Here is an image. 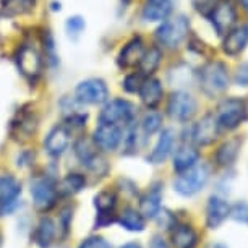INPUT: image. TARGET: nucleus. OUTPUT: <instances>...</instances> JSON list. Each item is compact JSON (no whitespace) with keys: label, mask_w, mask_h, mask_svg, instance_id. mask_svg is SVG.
Here are the masks:
<instances>
[{"label":"nucleus","mask_w":248,"mask_h":248,"mask_svg":"<svg viewBox=\"0 0 248 248\" xmlns=\"http://www.w3.org/2000/svg\"><path fill=\"white\" fill-rule=\"evenodd\" d=\"M198 81L201 91L208 97L221 96L229 86V72L222 62L211 60L200 68Z\"/></svg>","instance_id":"1"},{"label":"nucleus","mask_w":248,"mask_h":248,"mask_svg":"<svg viewBox=\"0 0 248 248\" xmlns=\"http://www.w3.org/2000/svg\"><path fill=\"white\" fill-rule=\"evenodd\" d=\"M248 119V104L247 101L238 99V97H229L224 99L217 106L216 120L219 125V130H232L238 128Z\"/></svg>","instance_id":"2"},{"label":"nucleus","mask_w":248,"mask_h":248,"mask_svg":"<svg viewBox=\"0 0 248 248\" xmlns=\"http://www.w3.org/2000/svg\"><path fill=\"white\" fill-rule=\"evenodd\" d=\"M209 180V167L208 164H196L191 169L182 172L175 177L174 190L180 196H195L204 188Z\"/></svg>","instance_id":"3"},{"label":"nucleus","mask_w":248,"mask_h":248,"mask_svg":"<svg viewBox=\"0 0 248 248\" xmlns=\"http://www.w3.org/2000/svg\"><path fill=\"white\" fill-rule=\"evenodd\" d=\"M190 31V21L184 15H177L172 20H166L156 30L157 43L167 49L179 47Z\"/></svg>","instance_id":"4"},{"label":"nucleus","mask_w":248,"mask_h":248,"mask_svg":"<svg viewBox=\"0 0 248 248\" xmlns=\"http://www.w3.org/2000/svg\"><path fill=\"white\" fill-rule=\"evenodd\" d=\"M75 156L83 166L86 167L88 170L93 172L94 175L104 177L109 170V166H107L106 159L99 154V149L96 148V144L90 141V140L79 138L73 146Z\"/></svg>","instance_id":"5"},{"label":"nucleus","mask_w":248,"mask_h":248,"mask_svg":"<svg viewBox=\"0 0 248 248\" xmlns=\"http://www.w3.org/2000/svg\"><path fill=\"white\" fill-rule=\"evenodd\" d=\"M135 119V106L125 99L107 101L102 107L97 122L99 124H112L119 127H127Z\"/></svg>","instance_id":"6"},{"label":"nucleus","mask_w":248,"mask_h":248,"mask_svg":"<svg viewBox=\"0 0 248 248\" xmlns=\"http://www.w3.org/2000/svg\"><path fill=\"white\" fill-rule=\"evenodd\" d=\"M75 97L81 104L99 106L109 101V88L101 78H88L79 81L75 88Z\"/></svg>","instance_id":"7"},{"label":"nucleus","mask_w":248,"mask_h":248,"mask_svg":"<svg viewBox=\"0 0 248 248\" xmlns=\"http://www.w3.org/2000/svg\"><path fill=\"white\" fill-rule=\"evenodd\" d=\"M196 110H198L196 99L186 91H175L170 94L169 102H167V114L170 115L172 120L186 124L195 117Z\"/></svg>","instance_id":"8"},{"label":"nucleus","mask_w":248,"mask_h":248,"mask_svg":"<svg viewBox=\"0 0 248 248\" xmlns=\"http://www.w3.org/2000/svg\"><path fill=\"white\" fill-rule=\"evenodd\" d=\"M57 185L50 177H37L31 182V198L39 211H49L57 201Z\"/></svg>","instance_id":"9"},{"label":"nucleus","mask_w":248,"mask_h":248,"mask_svg":"<svg viewBox=\"0 0 248 248\" xmlns=\"http://www.w3.org/2000/svg\"><path fill=\"white\" fill-rule=\"evenodd\" d=\"M21 184L15 177L0 175V216L12 214L20 206Z\"/></svg>","instance_id":"10"},{"label":"nucleus","mask_w":248,"mask_h":248,"mask_svg":"<svg viewBox=\"0 0 248 248\" xmlns=\"http://www.w3.org/2000/svg\"><path fill=\"white\" fill-rule=\"evenodd\" d=\"M16 62H18V68L21 70V73L25 75L26 78L36 79L41 75L44 60H43V55L39 52V49L36 47V44L26 43L18 50Z\"/></svg>","instance_id":"11"},{"label":"nucleus","mask_w":248,"mask_h":248,"mask_svg":"<svg viewBox=\"0 0 248 248\" xmlns=\"http://www.w3.org/2000/svg\"><path fill=\"white\" fill-rule=\"evenodd\" d=\"M70 135H72V128L67 124L55 125L44 138V151L50 157H60L70 146V140H72Z\"/></svg>","instance_id":"12"},{"label":"nucleus","mask_w":248,"mask_h":248,"mask_svg":"<svg viewBox=\"0 0 248 248\" xmlns=\"http://www.w3.org/2000/svg\"><path fill=\"white\" fill-rule=\"evenodd\" d=\"M93 143L99 151H115L122 144V127L112 124H97V127L93 132Z\"/></svg>","instance_id":"13"},{"label":"nucleus","mask_w":248,"mask_h":248,"mask_svg":"<svg viewBox=\"0 0 248 248\" xmlns=\"http://www.w3.org/2000/svg\"><path fill=\"white\" fill-rule=\"evenodd\" d=\"M219 137V125L216 120V115L208 114L201 119L198 124L191 127V138L190 141L195 146H209L217 140Z\"/></svg>","instance_id":"14"},{"label":"nucleus","mask_w":248,"mask_h":248,"mask_svg":"<svg viewBox=\"0 0 248 248\" xmlns=\"http://www.w3.org/2000/svg\"><path fill=\"white\" fill-rule=\"evenodd\" d=\"M115 206H117V196L114 191L102 190L94 196V208L97 211L96 217V229L106 227L109 224L115 222Z\"/></svg>","instance_id":"15"},{"label":"nucleus","mask_w":248,"mask_h":248,"mask_svg":"<svg viewBox=\"0 0 248 248\" xmlns=\"http://www.w3.org/2000/svg\"><path fill=\"white\" fill-rule=\"evenodd\" d=\"M208 18H211L213 28L216 30L217 36H224L232 30L233 23H235V18H237V13H235V8L229 2H217L214 10L211 12V15Z\"/></svg>","instance_id":"16"},{"label":"nucleus","mask_w":248,"mask_h":248,"mask_svg":"<svg viewBox=\"0 0 248 248\" xmlns=\"http://www.w3.org/2000/svg\"><path fill=\"white\" fill-rule=\"evenodd\" d=\"M229 213H231V206L222 196H209L208 203H206V227L211 231L217 229L229 217Z\"/></svg>","instance_id":"17"},{"label":"nucleus","mask_w":248,"mask_h":248,"mask_svg":"<svg viewBox=\"0 0 248 248\" xmlns=\"http://www.w3.org/2000/svg\"><path fill=\"white\" fill-rule=\"evenodd\" d=\"M162 201V184L154 182L149 185V188L144 191V195L140 198V213L144 219H154L157 213L161 211Z\"/></svg>","instance_id":"18"},{"label":"nucleus","mask_w":248,"mask_h":248,"mask_svg":"<svg viewBox=\"0 0 248 248\" xmlns=\"http://www.w3.org/2000/svg\"><path fill=\"white\" fill-rule=\"evenodd\" d=\"M175 138H177V133L174 132L172 128H166L162 130L161 137H159L156 146L151 151V154L148 156V161L151 164H164L166 159L170 156V153L174 151V146H175Z\"/></svg>","instance_id":"19"},{"label":"nucleus","mask_w":248,"mask_h":248,"mask_svg":"<svg viewBox=\"0 0 248 248\" xmlns=\"http://www.w3.org/2000/svg\"><path fill=\"white\" fill-rule=\"evenodd\" d=\"M170 242L174 248H196L200 242V235L188 224L177 222L170 229Z\"/></svg>","instance_id":"20"},{"label":"nucleus","mask_w":248,"mask_h":248,"mask_svg":"<svg viewBox=\"0 0 248 248\" xmlns=\"http://www.w3.org/2000/svg\"><path fill=\"white\" fill-rule=\"evenodd\" d=\"M248 44V25L237 26L235 30H231L226 34V39L222 43V50L231 57H235Z\"/></svg>","instance_id":"21"},{"label":"nucleus","mask_w":248,"mask_h":248,"mask_svg":"<svg viewBox=\"0 0 248 248\" xmlns=\"http://www.w3.org/2000/svg\"><path fill=\"white\" fill-rule=\"evenodd\" d=\"M144 52V44L141 37H133L127 44L124 46V49L120 50L119 57H117V63L122 68H130L140 63V60L143 57Z\"/></svg>","instance_id":"22"},{"label":"nucleus","mask_w":248,"mask_h":248,"mask_svg":"<svg viewBox=\"0 0 248 248\" xmlns=\"http://www.w3.org/2000/svg\"><path fill=\"white\" fill-rule=\"evenodd\" d=\"M55 237H57V224L54 222V219L49 216L41 217L32 233V240L36 245L39 248H49L54 243Z\"/></svg>","instance_id":"23"},{"label":"nucleus","mask_w":248,"mask_h":248,"mask_svg":"<svg viewBox=\"0 0 248 248\" xmlns=\"http://www.w3.org/2000/svg\"><path fill=\"white\" fill-rule=\"evenodd\" d=\"M140 99L146 107L149 109H154L159 102L162 101V94H164V90H162V85L157 78H153L149 77L146 79L141 81V86H140Z\"/></svg>","instance_id":"24"},{"label":"nucleus","mask_w":248,"mask_h":248,"mask_svg":"<svg viewBox=\"0 0 248 248\" xmlns=\"http://www.w3.org/2000/svg\"><path fill=\"white\" fill-rule=\"evenodd\" d=\"M198 159H200V153L198 149L195 146H191V144H186L184 143L182 146L177 148V151L174 154V162H172V166H174V170L182 174V172L191 169L193 166L198 164Z\"/></svg>","instance_id":"25"},{"label":"nucleus","mask_w":248,"mask_h":248,"mask_svg":"<svg viewBox=\"0 0 248 248\" xmlns=\"http://www.w3.org/2000/svg\"><path fill=\"white\" fill-rule=\"evenodd\" d=\"M242 146V140L240 138H232L224 141L221 146L216 149L214 153V161L219 167H231L233 166V162L237 161L238 153H240Z\"/></svg>","instance_id":"26"},{"label":"nucleus","mask_w":248,"mask_h":248,"mask_svg":"<svg viewBox=\"0 0 248 248\" xmlns=\"http://www.w3.org/2000/svg\"><path fill=\"white\" fill-rule=\"evenodd\" d=\"M172 12V0H146L141 12L144 21H162Z\"/></svg>","instance_id":"27"},{"label":"nucleus","mask_w":248,"mask_h":248,"mask_svg":"<svg viewBox=\"0 0 248 248\" xmlns=\"http://www.w3.org/2000/svg\"><path fill=\"white\" fill-rule=\"evenodd\" d=\"M117 222L122 229L128 232H143L146 227V219L143 217L141 213L133 208H125L117 217Z\"/></svg>","instance_id":"28"},{"label":"nucleus","mask_w":248,"mask_h":248,"mask_svg":"<svg viewBox=\"0 0 248 248\" xmlns=\"http://www.w3.org/2000/svg\"><path fill=\"white\" fill-rule=\"evenodd\" d=\"M85 185H86L85 175L73 172V174L65 175L63 179L60 180V184L57 185V191H59V195H62V196H73L85 188Z\"/></svg>","instance_id":"29"},{"label":"nucleus","mask_w":248,"mask_h":248,"mask_svg":"<svg viewBox=\"0 0 248 248\" xmlns=\"http://www.w3.org/2000/svg\"><path fill=\"white\" fill-rule=\"evenodd\" d=\"M36 5V0H2V13L5 16H20L30 13Z\"/></svg>","instance_id":"30"},{"label":"nucleus","mask_w":248,"mask_h":248,"mask_svg":"<svg viewBox=\"0 0 248 248\" xmlns=\"http://www.w3.org/2000/svg\"><path fill=\"white\" fill-rule=\"evenodd\" d=\"M162 59V52L159 47H149L148 50L143 52V57L140 60V70H141V75H153L157 70L159 63H161Z\"/></svg>","instance_id":"31"},{"label":"nucleus","mask_w":248,"mask_h":248,"mask_svg":"<svg viewBox=\"0 0 248 248\" xmlns=\"http://www.w3.org/2000/svg\"><path fill=\"white\" fill-rule=\"evenodd\" d=\"M162 127V115L159 112H154V110H149L146 114L143 115V120H141V128L143 132L148 135H154L157 133L159 130Z\"/></svg>","instance_id":"32"},{"label":"nucleus","mask_w":248,"mask_h":248,"mask_svg":"<svg viewBox=\"0 0 248 248\" xmlns=\"http://www.w3.org/2000/svg\"><path fill=\"white\" fill-rule=\"evenodd\" d=\"M229 217H232L233 221H237V222H248V203L238 201V203L231 206Z\"/></svg>","instance_id":"33"},{"label":"nucleus","mask_w":248,"mask_h":248,"mask_svg":"<svg viewBox=\"0 0 248 248\" xmlns=\"http://www.w3.org/2000/svg\"><path fill=\"white\" fill-rule=\"evenodd\" d=\"M65 26H67V32L70 37H78L83 31H85L86 23L81 16H70Z\"/></svg>","instance_id":"34"},{"label":"nucleus","mask_w":248,"mask_h":248,"mask_svg":"<svg viewBox=\"0 0 248 248\" xmlns=\"http://www.w3.org/2000/svg\"><path fill=\"white\" fill-rule=\"evenodd\" d=\"M154 219L157 221L159 226L162 229H167V231H170V229L177 224V216L172 211H169V209H161Z\"/></svg>","instance_id":"35"},{"label":"nucleus","mask_w":248,"mask_h":248,"mask_svg":"<svg viewBox=\"0 0 248 248\" xmlns=\"http://www.w3.org/2000/svg\"><path fill=\"white\" fill-rule=\"evenodd\" d=\"M141 81H143L141 73H132L122 81V86H124V90L127 93H137L140 90V86H141Z\"/></svg>","instance_id":"36"},{"label":"nucleus","mask_w":248,"mask_h":248,"mask_svg":"<svg viewBox=\"0 0 248 248\" xmlns=\"http://www.w3.org/2000/svg\"><path fill=\"white\" fill-rule=\"evenodd\" d=\"M78 248H110V247L102 237L91 235V237H86L85 240H81V243L78 245Z\"/></svg>","instance_id":"37"},{"label":"nucleus","mask_w":248,"mask_h":248,"mask_svg":"<svg viewBox=\"0 0 248 248\" xmlns=\"http://www.w3.org/2000/svg\"><path fill=\"white\" fill-rule=\"evenodd\" d=\"M235 85L242 88H248V62H243L237 67L235 72Z\"/></svg>","instance_id":"38"},{"label":"nucleus","mask_w":248,"mask_h":248,"mask_svg":"<svg viewBox=\"0 0 248 248\" xmlns=\"http://www.w3.org/2000/svg\"><path fill=\"white\" fill-rule=\"evenodd\" d=\"M217 0H195V7L200 13H203L204 16H209L211 12L216 7Z\"/></svg>","instance_id":"39"},{"label":"nucleus","mask_w":248,"mask_h":248,"mask_svg":"<svg viewBox=\"0 0 248 248\" xmlns=\"http://www.w3.org/2000/svg\"><path fill=\"white\" fill-rule=\"evenodd\" d=\"M146 248H170L167 240L164 238L161 233H154L151 237V240L148 242V247Z\"/></svg>","instance_id":"40"},{"label":"nucleus","mask_w":248,"mask_h":248,"mask_svg":"<svg viewBox=\"0 0 248 248\" xmlns=\"http://www.w3.org/2000/svg\"><path fill=\"white\" fill-rule=\"evenodd\" d=\"M119 248H141V245H140L138 242H128V243H125V245H122Z\"/></svg>","instance_id":"41"},{"label":"nucleus","mask_w":248,"mask_h":248,"mask_svg":"<svg viewBox=\"0 0 248 248\" xmlns=\"http://www.w3.org/2000/svg\"><path fill=\"white\" fill-rule=\"evenodd\" d=\"M209 248H227V247L224 245V243H219V242H216V243H211V245H209Z\"/></svg>","instance_id":"42"},{"label":"nucleus","mask_w":248,"mask_h":248,"mask_svg":"<svg viewBox=\"0 0 248 248\" xmlns=\"http://www.w3.org/2000/svg\"><path fill=\"white\" fill-rule=\"evenodd\" d=\"M240 3H242V7L248 12V0H240Z\"/></svg>","instance_id":"43"}]
</instances>
